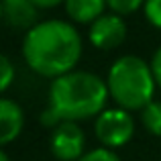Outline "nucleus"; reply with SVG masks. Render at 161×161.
<instances>
[{
  "label": "nucleus",
  "mask_w": 161,
  "mask_h": 161,
  "mask_svg": "<svg viewBox=\"0 0 161 161\" xmlns=\"http://www.w3.org/2000/svg\"><path fill=\"white\" fill-rule=\"evenodd\" d=\"M0 161H10L8 155H6V151H0Z\"/></svg>",
  "instance_id": "f3484780"
},
{
  "label": "nucleus",
  "mask_w": 161,
  "mask_h": 161,
  "mask_svg": "<svg viewBox=\"0 0 161 161\" xmlns=\"http://www.w3.org/2000/svg\"><path fill=\"white\" fill-rule=\"evenodd\" d=\"M126 39V23L120 14H102L90 25V41L94 47L108 51Z\"/></svg>",
  "instance_id": "423d86ee"
},
{
  "label": "nucleus",
  "mask_w": 161,
  "mask_h": 161,
  "mask_svg": "<svg viewBox=\"0 0 161 161\" xmlns=\"http://www.w3.org/2000/svg\"><path fill=\"white\" fill-rule=\"evenodd\" d=\"M0 69H2V80H0V90H8V86L12 84V78H14V65L8 59V55H2L0 59Z\"/></svg>",
  "instance_id": "4468645a"
},
{
  "label": "nucleus",
  "mask_w": 161,
  "mask_h": 161,
  "mask_svg": "<svg viewBox=\"0 0 161 161\" xmlns=\"http://www.w3.org/2000/svg\"><path fill=\"white\" fill-rule=\"evenodd\" d=\"M33 4H35L37 8H53L57 6L59 2H65V0H31Z\"/></svg>",
  "instance_id": "dca6fc26"
},
{
  "label": "nucleus",
  "mask_w": 161,
  "mask_h": 161,
  "mask_svg": "<svg viewBox=\"0 0 161 161\" xmlns=\"http://www.w3.org/2000/svg\"><path fill=\"white\" fill-rule=\"evenodd\" d=\"M141 120L151 135L161 137V100H153L141 110Z\"/></svg>",
  "instance_id": "9d476101"
},
{
  "label": "nucleus",
  "mask_w": 161,
  "mask_h": 161,
  "mask_svg": "<svg viewBox=\"0 0 161 161\" xmlns=\"http://www.w3.org/2000/svg\"><path fill=\"white\" fill-rule=\"evenodd\" d=\"M151 71H153V75H155L157 86L161 88V45L155 49L153 57H151Z\"/></svg>",
  "instance_id": "2eb2a0df"
},
{
  "label": "nucleus",
  "mask_w": 161,
  "mask_h": 161,
  "mask_svg": "<svg viewBox=\"0 0 161 161\" xmlns=\"http://www.w3.org/2000/svg\"><path fill=\"white\" fill-rule=\"evenodd\" d=\"M143 12H145V19L153 27L161 29V0H145Z\"/></svg>",
  "instance_id": "f8f14e48"
},
{
  "label": "nucleus",
  "mask_w": 161,
  "mask_h": 161,
  "mask_svg": "<svg viewBox=\"0 0 161 161\" xmlns=\"http://www.w3.org/2000/svg\"><path fill=\"white\" fill-rule=\"evenodd\" d=\"M0 14L4 23L12 29H29L31 31L39 19V8L31 0H2L0 2Z\"/></svg>",
  "instance_id": "0eeeda50"
},
{
  "label": "nucleus",
  "mask_w": 161,
  "mask_h": 161,
  "mask_svg": "<svg viewBox=\"0 0 161 161\" xmlns=\"http://www.w3.org/2000/svg\"><path fill=\"white\" fill-rule=\"evenodd\" d=\"M84 133L75 122H61L55 126L49 147L55 159L59 161H78L84 155Z\"/></svg>",
  "instance_id": "39448f33"
},
{
  "label": "nucleus",
  "mask_w": 161,
  "mask_h": 161,
  "mask_svg": "<svg viewBox=\"0 0 161 161\" xmlns=\"http://www.w3.org/2000/svg\"><path fill=\"white\" fill-rule=\"evenodd\" d=\"M96 139L104 147H120L130 141L135 133V120L129 110L125 108H108L96 116L94 122Z\"/></svg>",
  "instance_id": "20e7f679"
},
{
  "label": "nucleus",
  "mask_w": 161,
  "mask_h": 161,
  "mask_svg": "<svg viewBox=\"0 0 161 161\" xmlns=\"http://www.w3.org/2000/svg\"><path fill=\"white\" fill-rule=\"evenodd\" d=\"M106 4L112 8L114 14H130L137 8L145 6V0H106Z\"/></svg>",
  "instance_id": "9b49d317"
},
{
  "label": "nucleus",
  "mask_w": 161,
  "mask_h": 161,
  "mask_svg": "<svg viewBox=\"0 0 161 161\" xmlns=\"http://www.w3.org/2000/svg\"><path fill=\"white\" fill-rule=\"evenodd\" d=\"M106 0H65V12L75 23H94L102 16Z\"/></svg>",
  "instance_id": "1a4fd4ad"
},
{
  "label": "nucleus",
  "mask_w": 161,
  "mask_h": 161,
  "mask_svg": "<svg viewBox=\"0 0 161 161\" xmlns=\"http://www.w3.org/2000/svg\"><path fill=\"white\" fill-rule=\"evenodd\" d=\"M110 96L108 84L90 71H69L55 78L49 88V106L41 114L45 126L98 116Z\"/></svg>",
  "instance_id": "f03ea898"
},
{
  "label": "nucleus",
  "mask_w": 161,
  "mask_h": 161,
  "mask_svg": "<svg viewBox=\"0 0 161 161\" xmlns=\"http://www.w3.org/2000/svg\"><path fill=\"white\" fill-rule=\"evenodd\" d=\"M23 57L33 71L45 78L69 74L82 57V37L74 25L59 19L43 20L27 31Z\"/></svg>",
  "instance_id": "f257e3e1"
},
{
  "label": "nucleus",
  "mask_w": 161,
  "mask_h": 161,
  "mask_svg": "<svg viewBox=\"0 0 161 161\" xmlns=\"http://www.w3.org/2000/svg\"><path fill=\"white\" fill-rule=\"evenodd\" d=\"M25 125L23 108L10 98L0 100V143L8 145L10 141H14L20 135Z\"/></svg>",
  "instance_id": "6e6552de"
},
{
  "label": "nucleus",
  "mask_w": 161,
  "mask_h": 161,
  "mask_svg": "<svg viewBox=\"0 0 161 161\" xmlns=\"http://www.w3.org/2000/svg\"><path fill=\"white\" fill-rule=\"evenodd\" d=\"M78 161H120V159H118V155L114 151L102 147V149H92L88 153H84Z\"/></svg>",
  "instance_id": "ddd939ff"
},
{
  "label": "nucleus",
  "mask_w": 161,
  "mask_h": 161,
  "mask_svg": "<svg viewBox=\"0 0 161 161\" xmlns=\"http://www.w3.org/2000/svg\"><path fill=\"white\" fill-rule=\"evenodd\" d=\"M108 92L116 100L118 108L125 110H143L153 102L155 75L151 63L137 55H122L108 69Z\"/></svg>",
  "instance_id": "7ed1b4c3"
}]
</instances>
